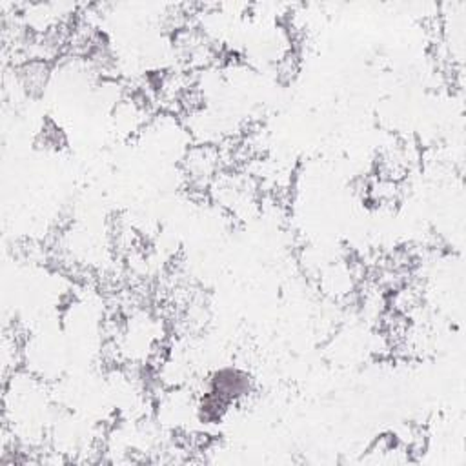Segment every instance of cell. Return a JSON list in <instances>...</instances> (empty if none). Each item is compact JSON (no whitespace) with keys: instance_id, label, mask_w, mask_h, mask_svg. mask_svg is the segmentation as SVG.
Returning <instances> with one entry per match:
<instances>
[{"instance_id":"6da1fadb","label":"cell","mask_w":466,"mask_h":466,"mask_svg":"<svg viewBox=\"0 0 466 466\" xmlns=\"http://www.w3.org/2000/svg\"><path fill=\"white\" fill-rule=\"evenodd\" d=\"M13 70L17 86L28 95H38L49 80L51 64L44 61H26Z\"/></svg>"}]
</instances>
